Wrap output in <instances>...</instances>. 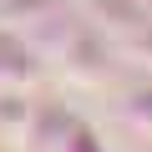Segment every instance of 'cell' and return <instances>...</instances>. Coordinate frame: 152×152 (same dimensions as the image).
Returning a JSON list of instances; mask_svg holds the SVG:
<instances>
[]
</instances>
